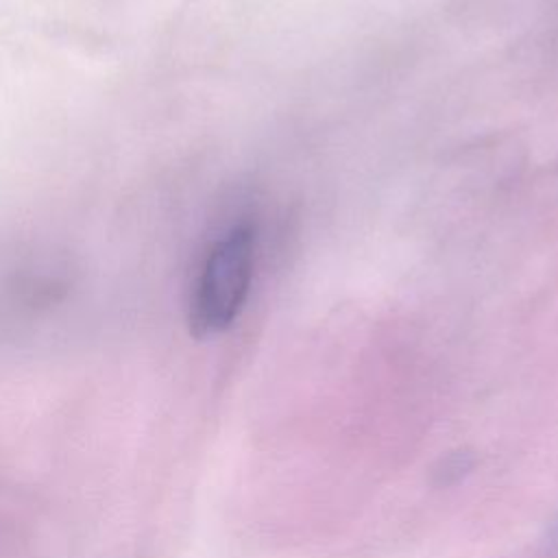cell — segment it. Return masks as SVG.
<instances>
[{"label": "cell", "mask_w": 558, "mask_h": 558, "mask_svg": "<svg viewBox=\"0 0 558 558\" xmlns=\"http://www.w3.org/2000/svg\"><path fill=\"white\" fill-rule=\"evenodd\" d=\"M255 238L248 227L231 229L207 255L190 301V329L205 338L238 318L253 277Z\"/></svg>", "instance_id": "cell-1"}, {"label": "cell", "mask_w": 558, "mask_h": 558, "mask_svg": "<svg viewBox=\"0 0 558 558\" xmlns=\"http://www.w3.org/2000/svg\"><path fill=\"white\" fill-rule=\"evenodd\" d=\"M475 453L471 449H453L445 453L434 466V484L436 486H453L462 482L475 469Z\"/></svg>", "instance_id": "cell-2"}, {"label": "cell", "mask_w": 558, "mask_h": 558, "mask_svg": "<svg viewBox=\"0 0 558 558\" xmlns=\"http://www.w3.org/2000/svg\"><path fill=\"white\" fill-rule=\"evenodd\" d=\"M547 541L558 547V514H556V517L549 521V525H547Z\"/></svg>", "instance_id": "cell-3"}]
</instances>
